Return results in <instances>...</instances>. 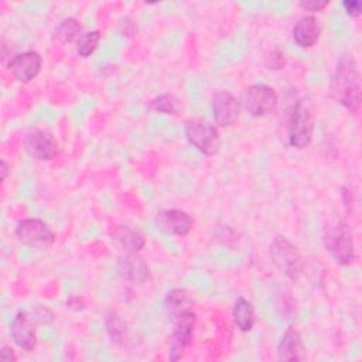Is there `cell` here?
<instances>
[{"label": "cell", "instance_id": "6da1fadb", "mask_svg": "<svg viewBox=\"0 0 362 362\" xmlns=\"http://www.w3.org/2000/svg\"><path fill=\"white\" fill-rule=\"evenodd\" d=\"M329 90L337 103L351 113H358L361 106V74L352 54H344L337 61Z\"/></svg>", "mask_w": 362, "mask_h": 362}, {"label": "cell", "instance_id": "7a4b0ae2", "mask_svg": "<svg viewBox=\"0 0 362 362\" xmlns=\"http://www.w3.org/2000/svg\"><path fill=\"white\" fill-rule=\"evenodd\" d=\"M314 113L313 103L308 96H303L294 102L287 120L288 144L297 150L307 148L313 141Z\"/></svg>", "mask_w": 362, "mask_h": 362}, {"label": "cell", "instance_id": "3957f363", "mask_svg": "<svg viewBox=\"0 0 362 362\" xmlns=\"http://www.w3.org/2000/svg\"><path fill=\"white\" fill-rule=\"evenodd\" d=\"M324 242L327 252L338 264H351L355 260V246L351 228L344 221H334L327 225Z\"/></svg>", "mask_w": 362, "mask_h": 362}, {"label": "cell", "instance_id": "277c9868", "mask_svg": "<svg viewBox=\"0 0 362 362\" xmlns=\"http://www.w3.org/2000/svg\"><path fill=\"white\" fill-rule=\"evenodd\" d=\"M270 259L273 264L290 280H297L304 270V260L297 249L287 238L276 236L270 243Z\"/></svg>", "mask_w": 362, "mask_h": 362}, {"label": "cell", "instance_id": "5b68a950", "mask_svg": "<svg viewBox=\"0 0 362 362\" xmlns=\"http://www.w3.org/2000/svg\"><path fill=\"white\" fill-rule=\"evenodd\" d=\"M185 139L204 156H214L218 153L221 139L218 129L202 117H192L184 126Z\"/></svg>", "mask_w": 362, "mask_h": 362}, {"label": "cell", "instance_id": "8992f818", "mask_svg": "<svg viewBox=\"0 0 362 362\" xmlns=\"http://www.w3.org/2000/svg\"><path fill=\"white\" fill-rule=\"evenodd\" d=\"M240 103L249 115L262 117L274 112L279 98L272 86L266 83H253L243 92Z\"/></svg>", "mask_w": 362, "mask_h": 362}, {"label": "cell", "instance_id": "52a82bcc", "mask_svg": "<svg viewBox=\"0 0 362 362\" xmlns=\"http://www.w3.org/2000/svg\"><path fill=\"white\" fill-rule=\"evenodd\" d=\"M17 239L35 249H49L55 243V233L49 225L38 218H25L16 226Z\"/></svg>", "mask_w": 362, "mask_h": 362}, {"label": "cell", "instance_id": "ba28073f", "mask_svg": "<svg viewBox=\"0 0 362 362\" xmlns=\"http://www.w3.org/2000/svg\"><path fill=\"white\" fill-rule=\"evenodd\" d=\"M24 151L37 161H51L59 153L58 141L54 136L42 129H31L23 139Z\"/></svg>", "mask_w": 362, "mask_h": 362}, {"label": "cell", "instance_id": "9c48e42d", "mask_svg": "<svg viewBox=\"0 0 362 362\" xmlns=\"http://www.w3.org/2000/svg\"><path fill=\"white\" fill-rule=\"evenodd\" d=\"M197 322V315L189 311L174 321V331L170 339L168 356L171 361H178L184 356L189 345L192 344V334Z\"/></svg>", "mask_w": 362, "mask_h": 362}, {"label": "cell", "instance_id": "30bf717a", "mask_svg": "<svg viewBox=\"0 0 362 362\" xmlns=\"http://www.w3.org/2000/svg\"><path fill=\"white\" fill-rule=\"evenodd\" d=\"M42 66V57L37 51H24L10 58L7 64L8 72L21 83H28L40 74Z\"/></svg>", "mask_w": 362, "mask_h": 362}, {"label": "cell", "instance_id": "8fae6325", "mask_svg": "<svg viewBox=\"0 0 362 362\" xmlns=\"http://www.w3.org/2000/svg\"><path fill=\"white\" fill-rule=\"evenodd\" d=\"M154 225L158 230L167 235L184 236L187 235L194 225L192 218L182 209H161L154 216Z\"/></svg>", "mask_w": 362, "mask_h": 362}, {"label": "cell", "instance_id": "7c38bea8", "mask_svg": "<svg viewBox=\"0 0 362 362\" xmlns=\"http://www.w3.org/2000/svg\"><path fill=\"white\" fill-rule=\"evenodd\" d=\"M117 274L133 284H144L150 280V269L137 252H124L116 262Z\"/></svg>", "mask_w": 362, "mask_h": 362}, {"label": "cell", "instance_id": "4fadbf2b", "mask_svg": "<svg viewBox=\"0 0 362 362\" xmlns=\"http://www.w3.org/2000/svg\"><path fill=\"white\" fill-rule=\"evenodd\" d=\"M212 113L218 126L230 127L239 119L240 102L230 92L219 90L212 96Z\"/></svg>", "mask_w": 362, "mask_h": 362}, {"label": "cell", "instance_id": "5bb4252c", "mask_svg": "<svg viewBox=\"0 0 362 362\" xmlns=\"http://www.w3.org/2000/svg\"><path fill=\"white\" fill-rule=\"evenodd\" d=\"M10 335L13 342L23 351L31 352L37 345V334L34 324L24 311H18L10 324Z\"/></svg>", "mask_w": 362, "mask_h": 362}, {"label": "cell", "instance_id": "9a60e30c", "mask_svg": "<svg viewBox=\"0 0 362 362\" xmlns=\"http://www.w3.org/2000/svg\"><path fill=\"white\" fill-rule=\"evenodd\" d=\"M320 37V25L314 16H303L293 27V40L300 48H311Z\"/></svg>", "mask_w": 362, "mask_h": 362}, {"label": "cell", "instance_id": "2e32d148", "mask_svg": "<svg viewBox=\"0 0 362 362\" xmlns=\"http://www.w3.org/2000/svg\"><path fill=\"white\" fill-rule=\"evenodd\" d=\"M164 311L174 322L184 314L192 311V298L184 288H173L164 297Z\"/></svg>", "mask_w": 362, "mask_h": 362}, {"label": "cell", "instance_id": "e0dca14e", "mask_svg": "<svg viewBox=\"0 0 362 362\" xmlns=\"http://www.w3.org/2000/svg\"><path fill=\"white\" fill-rule=\"evenodd\" d=\"M277 355L281 361H301L304 358V345L294 327H288L284 331L277 345Z\"/></svg>", "mask_w": 362, "mask_h": 362}, {"label": "cell", "instance_id": "ac0fdd59", "mask_svg": "<svg viewBox=\"0 0 362 362\" xmlns=\"http://www.w3.org/2000/svg\"><path fill=\"white\" fill-rule=\"evenodd\" d=\"M112 239L124 252H139L146 245V239L141 230L132 225H120L113 232Z\"/></svg>", "mask_w": 362, "mask_h": 362}, {"label": "cell", "instance_id": "d6986e66", "mask_svg": "<svg viewBox=\"0 0 362 362\" xmlns=\"http://www.w3.org/2000/svg\"><path fill=\"white\" fill-rule=\"evenodd\" d=\"M232 315H233L235 325L238 327L239 331L249 332L253 329L256 324V313H255L253 304L247 298L240 296L235 300Z\"/></svg>", "mask_w": 362, "mask_h": 362}, {"label": "cell", "instance_id": "ffe728a7", "mask_svg": "<svg viewBox=\"0 0 362 362\" xmlns=\"http://www.w3.org/2000/svg\"><path fill=\"white\" fill-rule=\"evenodd\" d=\"M82 24L78 18L74 17H68L65 20H62L54 30V35L52 38L61 44H66V42H72V41H78L82 37Z\"/></svg>", "mask_w": 362, "mask_h": 362}, {"label": "cell", "instance_id": "44dd1931", "mask_svg": "<svg viewBox=\"0 0 362 362\" xmlns=\"http://www.w3.org/2000/svg\"><path fill=\"white\" fill-rule=\"evenodd\" d=\"M148 109L153 112H158L163 115H178L180 109H181V103L180 100L170 93H164V95H158L156 98H153L148 102Z\"/></svg>", "mask_w": 362, "mask_h": 362}, {"label": "cell", "instance_id": "7402d4cb", "mask_svg": "<svg viewBox=\"0 0 362 362\" xmlns=\"http://www.w3.org/2000/svg\"><path fill=\"white\" fill-rule=\"evenodd\" d=\"M100 41V33L99 30H92L89 33H83L82 37L76 41V52L82 58L90 57L95 49L98 48Z\"/></svg>", "mask_w": 362, "mask_h": 362}, {"label": "cell", "instance_id": "603a6c76", "mask_svg": "<svg viewBox=\"0 0 362 362\" xmlns=\"http://www.w3.org/2000/svg\"><path fill=\"white\" fill-rule=\"evenodd\" d=\"M105 324H106V331L110 335L112 341L122 342L123 338L126 337V325L123 320L116 313H109L105 317Z\"/></svg>", "mask_w": 362, "mask_h": 362}, {"label": "cell", "instance_id": "cb8c5ba5", "mask_svg": "<svg viewBox=\"0 0 362 362\" xmlns=\"http://www.w3.org/2000/svg\"><path fill=\"white\" fill-rule=\"evenodd\" d=\"M264 65L269 68V69H273V71H279L281 68H284L286 65V55L281 49L279 48H272L266 52L264 55Z\"/></svg>", "mask_w": 362, "mask_h": 362}, {"label": "cell", "instance_id": "d4e9b609", "mask_svg": "<svg viewBox=\"0 0 362 362\" xmlns=\"http://www.w3.org/2000/svg\"><path fill=\"white\" fill-rule=\"evenodd\" d=\"M342 6H344L345 13L352 18L359 17L362 13V3L358 0H346L342 3Z\"/></svg>", "mask_w": 362, "mask_h": 362}, {"label": "cell", "instance_id": "484cf974", "mask_svg": "<svg viewBox=\"0 0 362 362\" xmlns=\"http://www.w3.org/2000/svg\"><path fill=\"white\" fill-rule=\"evenodd\" d=\"M329 4V1L324 0V1H320V0H304V1H300L298 6L307 11H321L322 8H325Z\"/></svg>", "mask_w": 362, "mask_h": 362}, {"label": "cell", "instance_id": "4316f807", "mask_svg": "<svg viewBox=\"0 0 362 362\" xmlns=\"http://www.w3.org/2000/svg\"><path fill=\"white\" fill-rule=\"evenodd\" d=\"M0 358H1L4 362H14V361L17 359L14 349H13L11 346H8V345H4V346L1 348V351H0Z\"/></svg>", "mask_w": 362, "mask_h": 362}, {"label": "cell", "instance_id": "83f0119b", "mask_svg": "<svg viewBox=\"0 0 362 362\" xmlns=\"http://www.w3.org/2000/svg\"><path fill=\"white\" fill-rule=\"evenodd\" d=\"M8 164L4 161V160H1V163H0V174H1V181H4L6 178H7V175H8Z\"/></svg>", "mask_w": 362, "mask_h": 362}]
</instances>
